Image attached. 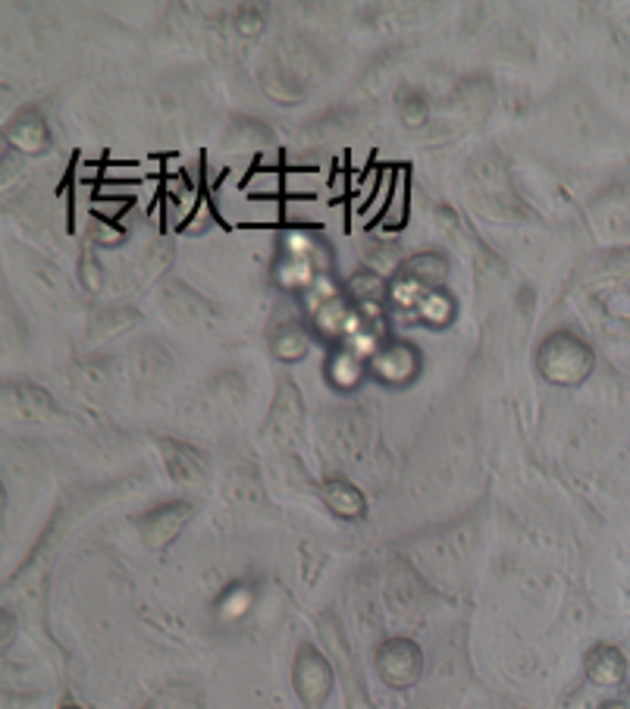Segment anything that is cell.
Here are the masks:
<instances>
[{
    "instance_id": "cell-1",
    "label": "cell",
    "mask_w": 630,
    "mask_h": 709,
    "mask_svg": "<svg viewBox=\"0 0 630 709\" xmlns=\"http://www.w3.org/2000/svg\"><path fill=\"white\" fill-rule=\"evenodd\" d=\"M592 348L580 336L568 330H558L536 348V367L539 374L555 386H577L592 374Z\"/></svg>"
},
{
    "instance_id": "cell-2",
    "label": "cell",
    "mask_w": 630,
    "mask_h": 709,
    "mask_svg": "<svg viewBox=\"0 0 630 709\" xmlns=\"http://www.w3.org/2000/svg\"><path fill=\"white\" fill-rule=\"evenodd\" d=\"M377 671L389 688H411L423 669V653L411 637H386L377 647Z\"/></svg>"
},
{
    "instance_id": "cell-3",
    "label": "cell",
    "mask_w": 630,
    "mask_h": 709,
    "mask_svg": "<svg viewBox=\"0 0 630 709\" xmlns=\"http://www.w3.org/2000/svg\"><path fill=\"white\" fill-rule=\"evenodd\" d=\"M292 681H295V690H298V697L305 700L307 707L317 709L324 707L329 690L336 685V671H333V666H329V659H326L324 653L317 650V647H311V644H305V647L298 650V656H295Z\"/></svg>"
},
{
    "instance_id": "cell-4",
    "label": "cell",
    "mask_w": 630,
    "mask_h": 709,
    "mask_svg": "<svg viewBox=\"0 0 630 709\" xmlns=\"http://www.w3.org/2000/svg\"><path fill=\"white\" fill-rule=\"evenodd\" d=\"M305 427V396L295 386V380L283 374L276 384V396H273V408H270L267 430L276 442H295Z\"/></svg>"
},
{
    "instance_id": "cell-5",
    "label": "cell",
    "mask_w": 630,
    "mask_h": 709,
    "mask_svg": "<svg viewBox=\"0 0 630 709\" xmlns=\"http://www.w3.org/2000/svg\"><path fill=\"white\" fill-rule=\"evenodd\" d=\"M191 515H195L191 502H182V499L164 502V505H157V509L138 518V534H141L148 550H167L172 540L182 534V528L189 524Z\"/></svg>"
},
{
    "instance_id": "cell-6",
    "label": "cell",
    "mask_w": 630,
    "mask_h": 709,
    "mask_svg": "<svg viewBox=\"0 0 630 709\" xmlns=\"http://www.w3.org/2000/svg\"><path fill=\"white\" fill-rule=\"evenodd\" d=\"M3 405L10 415H17L20 421H51L57 415V403L54 396L39 384L29 380H10L3 384Z\"/></svg>"
},
{
    "instance_id": "cell-7",
    "label": "cell",
    "mask_w": 630,
    "mask_h": 709,
    "mask_svg": "<svg viewBox=\"0 0 630 709\" xmlns=\"http://www.w3.org/2000/svg\"><path fill=\"white\" fill-rule=\"evenodd\" d=\"M157 446L164 452V468H167L172 483H179V487H204L208 483V459L195 446L179 440H157Z\"/></svg>"
},
{
    "instance_id": "cell-8",
    "label": "cell",
    "mask_w": 630,
    "mask_h": 709,
    "mask_svg": "<svg viewBox=\"0 0 630 709\" xmlns=\"http://www.w3.org/2000/svg\"><path fill=\"white\" fill-rule=\"evenodd\" d=\"M420 352L408 343H389L370 362V374L389 386H405L418 377Z\"/></svg>"
},
{
    "instance_id": "cell-9",
    "label": "cell",
    "mask_w": 630,
    "mask_h": 709,
    "mask_svg": "<svg viewBox=\"0 0 630 709\" xmlns=\"http://www.w3.org/2000/svg\"><path fill=\"white\" fill-rule=\"evenodd\" d=\"M7 142L10 148L20 154H44L51 148V129H48V119L35 107H25L20 114L7 123Z\"/></svg>"
},
{
    "instance_id": "cell-10",
    "label": "cell",
    "mask_w": 630,
    "mask_h": 709,
    "mask_svg": "<svg viewBox=\"0 0 630 709\" xmlns=\"http://www.w3.org/2000/svg\"><path fill=\"white\" fill-rule=\"evenodd\" d=\"M584 671H587V678H590L592 685H599V688H618L628 678V659H624V653L618 650V647L602 644V647H592L587 653Z\"/></svg>"
},
{
    "instance_id": "cell-11",
    "label": "cell",
    "mask_w": 630,
    "mask_h": 709,
    "mask_svg": "<svg viewBox=\"0 0 630 709\" xmlns=\"http://www.w3.org/2000/svg\"><path fill=\"white\" fill-rule=\"evenodd\" d=\"M164 205H167V227H189L191 217L201 211V192L198 186L189 183L186 176L167 179V192H164Z\"/></svg>"
},
{
    "instance_id": "cell-12",
    "label": "cell",
    "mask_w": 630,
    "mask_h": 709,
    "mask_svg": "<svg viewBox=\"0 0 630 709\" xmlns=\"http://www.w3.org/2000/svg\"><path fill=\"white\" fill-rule=\"evenodd\" d=\"M321 497H324L326 509L336 518H345V521H358V518H364V512H367V499H364V493L351 480H324V483H321Z\"/></svg>"
},
{
    "instance_id": "cell-13",
    "label": "cell",
    "mask_w": 630,
    "mask_h": 709,
    "mask_svg": "<svg viewBox=\"0 0 630 709\" xmlns=\"http://www.w3.org/2000/svg\"><path fill=\"white\" fill-rule=\"evenodd\" d=\"M164 299H167V311L172 317L186 321V324H208L217 317V311L210 302H204L195 289H189L186 283H170L164 289Z\"/></svg>"
},
{
    "instance_id": "cell-14",
    "label": "cell",
    "mask_w": 630,
    "mask_h": 709,
    "mask_svg": "<svg viewBox=\"0 0 630 709\" xmlns=\"http://www.w3.org/2000/svg\"><path fill=\"white\" fill-rule=\"evenodd\" d=\"M408 211H411V183H408V167H396V189L389 198V208L382 213V220L377 223L380 239L399 232L408 223Z\"/></svg>"
},
{
    "instance_id": "cell-15",
    "label": "cell",
    "mask_w": 630,
    "mask_h": 709,
    "mask_svg": "<svg viewBox=\"0 0 630 709\" xmlns=\"http://www.w3.org/2000/svg\"><path fill=\"white\" fill-rule=\"evenodd\" d=\"M311 348V340H307L305 326L302 324H280L273 333H270V352L280 358V362H302Z\"/></svg>"
},
{
    "instance_id": "cell-16",
    "label": "cell",
    "mask_w": 630,
    "mask_h": 709,
    "mask_svg": "<svg viewBox=\"0 0 630 709\" xmlns=\"http://www.w3.org/2000/svg\"><path fill=\"white\" fill-rule=\"evenodd\" d=\"M227 493L235 505H245V509H264L267 505V493H264V483L261 478L251 471V468H235L230 478H227Z\"/></svg>"
},
{
    "instance_id": "cell-17",
    "label": "cell",
    "mask_w": 630,
    "mask_h": 709,
    "mask_svg": "<svg viewBox=\"0 0 630 709\" xmlns=\"http://www.w3.org/2000/svg\"><path fill=\"white\" fill-rule=\"evenodd\" d=\"M364 374H370V365H364L361 355H355L348 348L336 352L326 365V377L336 389H355L364 380Z\"/></svg>"
},
{
    "instance_id": "cell-18",
    "label": "cell",
    "mask_w": 630,
    "mask_h": 709,
    "mask_svg": "<svg viewBox=\"0 0 630 709\" xmlns=\"http://www.w3.org/2000/svg\"><path fill=\"white\" fill-rule=\"evenodd\" d=\"M242 192L251 195L254 201L280 198V195L286 192V173L280 170V167H273V170H270V167H264V164H258V167L245 176Z\"/></svg>"
},
{
    "instance_id": "cell-19",
    "label": "cell",
    "mask_w": 630,
    "mask_h": 709,
    "mask_svg": "<svg viewBox=\"0 0 630 709\" xmlns=\"http://www.w3.org/2000/svg\"><path fill=\"white\" fill-rule=\"evenodd\" d=\"M164 170V164L160 160H148V164H141V160H107L104 164V176H101V183H126V186H141L145 179H154V176H160Z\"/></svg>"
},
{
    "instance_id": "cell-20",
    "label": "cell",
    "mask_w": 630,
    "mask_h": 709,
    "mask_svg": "<svg viewBox=\"0 0 630 709\" xmlns=\"http://www.w3.org/2000/svg\"><path fill=\"white\" fill-rule=\"evenodd\" d=\"M405 277H411V283H420V286H440L449 277V261L440 251H423L405 264Z\"/></svg>"
},
{
    "instance_id": "cell-21",
    "label": "cell",
    "mask_w": 630,
    "mask_h": 709,
    "mask_svg": "<svg viewBox=\"0 0 630 709\" xmlns=\"http://www.w3.org/2000/svg\"><path fill=\"white\" fill-rule=\"evenodd\" d=\"M135 321H138V314H135L133 307H126V305L97 307L95 314H92L88 333H92V340H107V336H114V333H119V330L133 326Z\"/></svg>"
},
{
    "instance_id": "cell-22",
    "label": "cell",
    "mask_w": 630,
    "mask_h": 709,
    "mask_svg": "<svg viewBox=\"0 0 630 709\" xmlns=\"http://www.w3.org/2000/svg\"><path fill=\"white\" fill-rule=\"evenodd\" d=\"M264 92L270 95V101H276V104H295V101H302L305 92H302V85H298V79L286 73L283 66H273V70H264Z\"/></svg>"
},
{
    "instance_id": "cell-23",
    "label": "cell",
    "mask_w": 630,
    "mask_h": 709,
    "mask_svg": "<svg viewBox=\"0 0 630 709\" xmlns=\"http://www.w3.org/2000/svg\"><path fill=\"white\" fill-rule=\"evenodd\" d=\"M251 599H254L251 587L239 581V584L227 587V591H223V596L217 599V613H220V618H223V622H235V618H242V615L249 613Z\"/></svg>"
},
{
    "instance_id": "cell-24",
    "label": "cell",
    "mask_w": 630,
    "mask_h": 709,
    "mask_svg": "<svg viewBox=\"0 0 630 709\" xmlns=\"http://www.w3.org/2000/svg\"><path fill=\"white\" fill-rule=\"evenodd\" d=\"M392 189H396V167H382L380 189H377V195L370 198V205L361 211L364 223H380L382 213H386V208H389Z\"/></svg>"
},
{
    "instance_id": "cell-25",
    "label": "cell",
    "mask_w": 630,
    "mask_h": 709,
    "mask_svg": "<svg viewBox=\"0 0 630 709\" xmlns=\"http://www.w3.org/2000/svg\"><path fill=\"white\" fill-rule=\"evenodd\" d=\"M401 123L408 126V129H420V126H427V119H430V101L420 95V92H408V95L401 97Z\"/></svg>"
},
{
    "instance_id": "cell-26",
    "label": "cell",
    "mask_w": 630,
    "mask_h": 709,
    "mask_svg": "<svg viewBox=\"0 0 630 709\" xmlns=\"http://www.w3.org/2000/svg\"><path fill=\"white\" fill-rule=\"evenodd\" d=\"M348 295H351L355 302H370V299H380L382 295L380 273H374V270H361V273H355V277L348 280Z\"/></svg>"
},
{
    "instance_id": "cell-27",
    "label": "cell",
    "mask_w": 630,
    "mask_h": 709,
    "mask_svg": "<svg viewBox=\"0 0 630 709\" xmlns=\"http://www.w3.org/2000/svg\"><path fill=\"white\" fill-rule=\"evenodd\" d=\"M264 25H267V17H264V10L261 7H242L239 13H235V32L242 35V39H258L261 32H264Z\"/></svg>"
},
{
    "instance_id": "cell-28",
    "label": "cell",
    "mask_w": 630,
    "mask_h": 709,
    "mask_svg": "<svg viewBox=\"0 0 630 709\" xmlns=\"http://www.w3.org/2000/svg\"><path fill=\"white\" fill-rule=\"evenodd\" d=\"M602 307H606V314L618 317V321H630V283L606 289L602 292Z\"/></svg>"
},
{
    "instance_id": "cell-29",
    "label": "cell",
    "mask_w": 630,
    "mask_h": 709,
    "mask_svg": "<svg viewBox=\"0 0 630 709\" xmlns=\"http://www.w3.org/2000/svg\"><path fill=\"white\" fill-rule=\"evenodd\" d=\"M78 283L85 286V292H101L104 289V270L92 258V251H82V258H78Z\"/></svg>"
},
{
    "instance_id": "cell-30",
    "label": "cell",
    "mask_w": 630,
    "mask_h": 709,
    "mask_svg": "<svg viewBox=\"0 0 630 709\" xmlns=\"http://www.w3.org/2000/svg\"><path fill=\"white\" fill-rule=\"evenodd\" d=\"M367 264L374 268V273H382L386 268H399V249L389 246L386 239H377L374 249H367Z\"/></svg>"
},
{
    "instance_id": "cell-31",
    "label": "cell",
    "mask_w": 630,
    "mask_h": 709,
    "mask_svg": "<svg viewBox=\"0 0 630 709\" xmlns=\"http://www.w3.org/2000/svg\"><path fill=\"white\" fill-rule=\"evenodd\" d=\"M135 201H119V198H95L92 201V213L97 220H111V223H119V217L133 208Z\"/></svg>"
},
{
    "instance_id": "cell-32",
    "label": "cell",
    "mask_w": 630,
    "mask_h": 709,
    "mask_svg": "<svg viewBox=\"0 0 630 709\" xmlns=\"http://www.w3.org/2000/svg\"><path fill=\"white\" fill-rule=\"evenodd\" d=\"M92 236H95L97 246H104V249H116L119 242H126V230L119 223H111V220H95Z\"/></svg>"
},
{
    "instance_id": "cell-33",
    "label": "cell",
    "mask_w": 630,
    "mask_h": 709,
    "mask_svg": "<svg viewBox=\"0 0 630 709\" xmlns=\"http://www.w3.org/2000/svg\"><path fill=\"white\" fill-rule=\"evenodd\" d=\"M172 264V246L170 242H157L151 251H148V258H145V270H148V277H160L164 270Z\"/></svg>"
},
{
    "instance_id": "cell-34",
    "label": "cell",
    "mask_w": 630,
    "mask_h": 709,
    "mask_svg": "<svg viewBox=\"0 0 630 709\" xmlns=\"http://www.w3.org/2000/svg\"><path fill=\"white\" fill-rule=\"evenodd\" d=\"M0 618H3V637H0V644H3V647H10V640H13V613H10V609H3Z\"/></svg>"
},
{
    "instance_id": "cell-35",
    "label": "cell",
    "mask_w": 630,
    "mask_h": 709,
    "mask_svg": "<svg viewBox=\"0 0 630 709\" xmlns=\"http://www.w3.org/2000/svg\"><path fill=\"white\" fill-rule=\"evenodd\" d=\"M602 709H630L628 703H624V700H621V703H606V707Z\"/></svg>"
},
{
    "instance_id": "cell-36",
    "label": "cell",
    "mask_w": 630,
    "mask_h": 709,
    "mask_svg": "<svg viewBox=\"0 0 630 709\" xmlns=\"http://www.w3.org/2000/svg\"><path fill=\"white\" fill-rule=\"evenodd\" d=\"M60 709H82V707H78V703H70V700H66V703H63Z\"/></svg>"
},
{
    "instance_id": "cell-37",
    "label": "cell",
    "mask_w": 630,
    "mask_h": 709,
    "mask_svg": "<svg viewBox=\"0 0 630 709\" xmlns=\"http://www.w3.org/2000/svg\"><path fill=\"white\" fill-rule=\"evenodd\" d=\"M148 709H154V707H148Z\"/></svg>"
}]
</instances>
